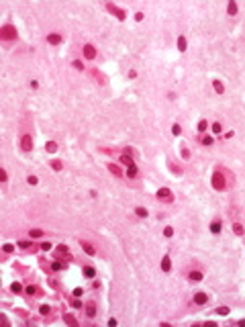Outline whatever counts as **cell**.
<instances>
[{"instance_id":"1","label":"cell","mask_w":245,"mask_h":327,"mask_svg":"<svg viewBox=\"0 0 245 327\" xmlns=\"http://www.w3.org/2000/svg\"><path fill=\"white\" fill-rule=\"evenodd\" d=\"M0 37H2V39H6V41L16 39V29H14L12 25H4V27L0 29Z\"/></svg>"},{"instance_id":"2","label":"cell","mask_w":245,"mask_h":327,"mask_svg":"<svg viewBox=\"0 0 245 327\" xmlns=\"http://www.w3.org/2000/svg\"><path fill=\"white\" fill-rule=\"evenodd\" d=\"M210 182H212V188H217V190H225V186H227V184H225V178H223V174H221V172H214Z\"/></svg>"},{"instance_id":"3","label":"cell","mask_w":245,"mask_h":327,"mask_svg":"<svg viewBox=\"0 0 245 327\" xmlns=\"http://www.w3.org/2000/svg\"><path fill=\"white\" fill-rule=\"evenodd\" d=\"M157 198L163 201V203H172V201H174L172 190H170V188H160V190H157Z\"/></svg>"},{"instance_id":"4","label":"cell","mask_w":245,"mask_h":327,"mask_svg":"<svg viewBox=\"0 0 245 327\" xmlns=\"http://www.w3.org/2000/svg\"><path fill=\"white\" fill-rule=\"evenodd\" d=\"M21 147H23V151H31V149H33V137H31V135H23Z\"/></svg>"},{"instance_id":"5","label":"cell","mask_w":245,"mask_h":327,"mask_svg":"<svg viewBox=\"0 0 245 327\" xmlns=\"http://www.w3.org/2000/svg\"><path fill=\"white\" fill-rule=\"evenodd\" d=\"M106 8H108L113 14H117V19H119V21H122V19H125V10H121L119 6H115V4H106Z\"/></svg>"},{"instance_id":"6","label":"cell","mask_w":245,"mask_h":327,"mask_svg":"<svg viewBox=\"0 0 245 327\" xmlns=\"http://www.w3.org/2000/svg\"><path fill=\"white\" fill-rule=\"evenodd\" d=\"M84 55H86V59H94L96 57V49H94V45H84Z\"/></svg>"},{"instance_id":"7","label":"cell","mask_w":245,"mask_h":327,"mask_svg":"<svg viewBox=\"0 0 245 327\" xmlns=\"http://www.w3.org/2000/svg\"><path fill=\"white\" fill-rule=\"evenodd\" d=\"M221 229H223V223H221L219 219H214V221L210 223V233H214V235H217V233H221Z\"/></svg>"},{"instance_id":"8","label":"cell","mask_w":245,"mask_h":327,"mask_svg":"<svg viewBox=\"0 0 245 327\" xmlns=\"http://www.w3.org/2000/svg\"><path fill=\"white\" fill-rule=\"evenodd\" d=\"M206 301H208V296H206L204 292H196V294H194V303H196V305H204Z\"/></svg>"},{"instance_id":"9","label":"cell","mask_w":245,"mask_h":327,"mask_svg":"<svg viewBox=\"0 0 245 327\" xmlns=\"http://www.w3.org/2000/svg\"><path fill=\"white\" fill-rule=\"evenodd\" d=\"M188 278H190L192 282H200V280H202V272L194 270V272H190V274H188Z\"/></svg>"},{"instance_id":"10","label":"cell","mask_w":245,"mask_h":327,"mask_svg":"<svg viewBox=\"0 0 245 327\" xmlns=\"http://www.w3.org/2000/svg\"><path fill=\"white\" fill-rule=\"evenodd\" d=\"M86 315H88V317H94V315H96V303H88V305H86Z\"/></svg>"},{"instance_id":"11","label":"cell","mask_w":245,"mask_h":327,"mask_svg":"<svg viewBox=\"0 0 245 327\" xmlns=\"http://www.w3.org/2000/svg\"><path fill=\"white\" fill-rule=\"evenodd\" d=\"M82 247H84V251H86L88 256H94V253H96V249L92 247V243H88V241H82Z\"/></svg>"},{"instance_id":"12","label":"cell","mask_w":245,"mask_h":327,"mask_svg":"<svg viewBox=\"0 0 245 327\" xmlns=\"http://www.w3.org/2000/svg\"><path fill=\"white\" fill-rule=\"evenodd\" d=\"M170 268H172L170 256H163V260H162V270H163V272H170Z\"/></svg>"},{"instance_id":"13","label":"cell","mask_w":245,"mask_h":327,"mask_svg":"<svg viewBox=\"0 0 245 327\" xmlns=\"http://www.w3.org/2000/svg\"><path fill=\"white\" fill-rule=\"evenodd\" d=\"M82 272H84V276H86V278H94V276H96V270H94L92 266H86Z\"/></svg>"},{"instance_id":"14","label":"cell","mask_w":245,"mask_h":327,"mask_svg":"<svg viewBox=\"0 0 245 327\" xmlns=\"http://www.w3.org/2000/svg\"><path fill=\"white\" fill-rule=\"evenodd\" d=\"M47 41H49L51 45H57V43H61V35H57V33H51V35L47 37Z\"/></svg>"},{"instance_id":"15","label":"cell","mask_w":245,"mask_h":327,"mask_svg":"<svg viewBox=\"0 0 245 327\" xmlns=\"http://www.w3.org/2000/svg\"><path fill=\"white\" fill-rule=\"evenodd\" d=\"M212 86H214L217 94H223V92H225V86L221 84V80H212Z\"/></svg>"},{"instance_id":"16","label":"cell","mask_w":245,"mask_h":327,"mask_svg":"<svg viewBox=\"0 0 245 327\" xmlns=\"http://www.w3.org/2000/svg\"><path fill=\"white\" fill-rule=\"evenodd\" d=\"M121 162L125 164V166H135V164H133V156H127V154L121 156Z\"/></svg>"},{"instance_id":"17","label":"cell","mask_w":245,"mask_h":327,"mask_svg":"<svg viewBox=\"0 0 245 327\" xmlns=\"http://www.w3.org/2000/svg\"><path fill=\"white\" fill-rule=\"evenodd\" d=\"M45 149H47L49 154H53V151H57V143H55V141H47V145H45Z\"/></svg>"},{"instance_id":"18","label":"cell","mask_w":245,"mask_h":327,"mask_svg":"<svg viewBox=\"0 0 245 327\" xmlns=\"http://www.w3.org/2000/svg\"><path fill=\"white\" fill-rule=\"evenodd\" d=\"M135 213H137V217H141V219H145L149 213H147V208H143V206H137L135 208Z\"/></svg>"},{"instance_id":"19","label":"cell","mask_w":245,"mask_h":327,"mask_svg":"<svg viewBox=\"0 0 245 327\" xmlns=\"http://www.w3.org/2000/svg\"><path fill=\"white\" fill-rule=\"evenodd\" d=\"M178 49L186 51V37H178Z\"/></svg>"},{"instance_id":"20","label":"cell","mask_w":245,"mask_h":327,"mask_svg":"<svg viewBox=\"0 0 245 327\" xmlns=\"http://www.w3.org/2000/svg\"><path fill=\"white\" fill-rule=\"evenodd\" d=\"M227 12H229V14H237V4H235V2H229Z\"/></svg>"},{"instance_id":"21","label":"cell","mask_w":245,"mask_h":327,"mask_svg":"<svg viewBox=\"0 0 245 327\" xmlns=\"http://www.w3.org/2000/svg\"><path fill=\"white\" fill-rule=\"evenodd\" d=\"M127 176H129V178H135V176H137V166H129Z\"/></svg>"},{"instance_id":"22","label":"cell","mask_w":245,"mask_h":327,"mask_svg":"<svg viewBox=\"0 0 245 327\" xmlns=\"http://www.w3.org/2000/svg\"><path fill=\"white\" fill-rule=\"evenodd\" d=\"M29 235H31L33 239H35V237H41V235H43V229H31Z\"/></svg>"},{"instance_id":"23","label":"cell","mask_w":245,"mask_h":327,"mask_svg":"<svg viewBox=\"0 0 245 327\" xmlns=\"http://www.w3.org/2000/svg\"><path fill=\"white\" fill-rule=\"evenodd\" d=\"M51 270H53V272H59V270H63V264H61V262H53V264H51Z\"/></svg>"},{"instance_id":"24","label":"cell","mask_w":245,"mask_h":327,"mask_svg":"<svg viewBox=\"0 0 245 327\" xmlns=\"http://www.w3.org/2000/svg\"><path fill=\"white\" fill-rule=\"evenodd\" d=\"M212 143H214V139L210 135H204L202 137V145H212Z\"/></svg>"},{"instance_id":"25","label":"cell","mask_w":245,"mask_h":327,"mask_svg":"<svg viewBox=\"0 0 245 327\" xmlns=\"http://www.w3.org/2000/svg\"><path fill=\"white\" fill-rule=\"evenodd\" d=\"M51 168H53L55 172H59V170H61L63 166H61V162H59V160H53V162H51Z\"/></svg>"},{"instance_id":"26","label":"cell","mask_w":245,"mask_h":327,"mask_svg":"<svg viewBox=\"0 0 245 327\" xmlns=\"http://www.w3.org/2000/svg\"><path fill=\"white\" fill-rule=\"evenodd\" d=\"M108 170H110L113 174H117V176H121V170H119V166H115V164H108Z\"/></svg>"},{"instance_id":"27","label":"cell","mask_w":245,"mask_h":327,"mask_svg":"<svg viewBox=\"0 0 245 327\" xmlns=\"http://www.w3.org/2000/svg\"><path fill=\"white\" fill-rule=\"evenodd\" d=\"M27 294H31V296H37V294H39V290H37L35 286H27Z\"/></svg>"},{"instance_id":"28","label":"cell","mask_w":245,"mask_h":327,"mask_svg":"<svg viewBox=\"0 0 245 327\" xmlns=\"http://www.w3.org/2000/svg\"><path fill=\"white\" fill-rule=\"evenodd\" d=\"M217 313H219V315H229V313H231V309H229V307H219V309H217Z\"/></svg>"},{"instance_id":"29","label":"cell","mask_w":245,"mask_h":327,"mask_svg":"<svg viewBox=\"0 0 245 327\" xmlns=\"http://www.w3.org/2000/svg\"><path fill=\"white\" fill-rule=\"evenodd\" d=\"M233 231H235L237 235H243V233H245V231H243V227H241L239 223H235V225H233Z\"/></svg>"},{"instance_id":"30","label":"cell","mask_w":245,"mask_h":327,"mask_svg":"<svg viewBox=\"0 0 245 327\" xmlns=\"http://www.w3.org/2000/svg\"><path fill=\"white\" fill-rule=\"evenodd\" d=\"M10 290H12V292H16V294H19V292H21V290H23V286L19 284V282H14V284H10Z\"/></svg>"},{"instance_id":"31","label":"cell","mask_w":245,"mask_h":327,"mask_svg":"<svg viewBox=\"0 0 245 327\" xmlns=\"http://www.w3.org/2000/svg\"><path fill=\"white\" fill-rule=\"evenodd\" d=\"M180 131H182V129H180V125L176 123V125L172 127V135H176V137H178V135H180Z\"/></svg>"},{"instance_id":"32","label":"cell","mask_w":245,"mask_h":327,"mask_svg":"<svg viewBox=\"0 0 245 327\" xmlns=\"http://www.w3.org/2000/svg\"><path fill=\"white\" fill-rule=\"evenodd\" d=\"M27 182H29L31 186H35V184H37L39 180H37V176H27Z\"/></svg>"},{"instance_id":"33","label":"cell","mask_w":245,"mask_h":327,"mask_svg":"<svg viewBox=\"0 0 245 327\" xmlns=\"http://www.w3.org/2000/svg\"><path fill=\"white\" fill-rule=\"evenodd\" d=\"M51 247H53V245L49 243V241H43V243H41V249H43V251H49Z\"/></svg>"},{"instance_id":"34","label":"cell","mask_w":245,"mask_h":327,"mask_svg":"<svg viewBox=\"0 0 245 327\" xmlns=\"http://www.w3.org/2000/svg\"><path fill=\"white\" fill-rule=\"evenodd\" d=\"M221 123H212V133H221Z\"/></svg>"},{"instance_id":"35","label":"cell","mask_w":245,"mask_h":327,"mask_svg":"<svg viewBox=\"0 0 245 327\" xmlns=\"http://www.w3.org/2000/svg\"><path fill=\"white\" fill-rule=\"evenodd\" d=\"M63 319H66V321H68V323H72V325H78V321H76V319H74V317H72V315H66V317H63Z\"/></svg>"},{"instance_id":"36","label":"cell","mask_w":245,"mask_h":327,"mask_svg":"<svg viewBox=\"0 0 245 327\" xmlns=\"http://www.w3.org/2000/svg\"><path fill=\"white\" fill-rule=\"evenodd\" d=\"M206 127H208V123H206V121H200V123H198V131H200V133H202V131H206Z\"/></svg>"},{"instance_id":"37","label":"cell","mask_w":245,"mask_h":327,"mask_svg":"<svg viewBox=\"0 0 245 327\" xmlns=\"http://www.w3.org/2000/svg\"><path fill=\"white\" fill-rule=\"evenodd\" d=\"M72 66H74L76 70H84V66H82V61H80V59H74V64H72Z\"/></svg>"},{"instance_id":"38","label":"cell","mask_w":245,"mask_h":327,"mask_svg":"<svg viewBox=\"0 0 245 327\" xmlns=\"http://www.w3.org/2000/svg\"><path fill=\"white\" fill-rule=\"evenodd\" d=\"M163 233H165V237H172V235H174V229H172V227H165Z\"/></svg>"},{"instance_id":"39","label":"cell","mask_w":245,"mask_h":327,"mask_svg":"<svg viewBox=\"0 0 245 327\" xmlns=\"http://www.w3.org/2000/svg\"><path fill=\"white\" fill-rule=\"evenodd\" d=\"M12 249H14V245L12 243H4V251H6V253H10Z\"/></svg>"},{"instance_id":"40","label":"cell","mask_w":245,"mask_h":327,"mask_svg":"<svg viewBox=\"0 0 245 327\" xmlns=\"http://www.w3.org/2000/svg\"><path fill=\"white\" fill-rule=\"evenodd\" d=\"M72 307H74V309H82V303L76 298V301H72Z\"/></svg>"},{"instance_id":"41","label":"cell","mask_w":245,"mask_h":327,"mask_svg":"<svg viewBox=\"0 0 245 327\" xmlns=\"http://www.w3.org/2000/svg\"><path fill=\"white\" fill-rule=\"evenodd\" d=\"M82 294H84L82 288H74V296H82Z\"/></svg>"},{"instance_id":"42","label":"cell","mask_w":245,"mask_h":327,"mask_svg":"<svg viewBox=\"0 0 245 327\" xmlns=\"http://www.w3.org/2000/svg\"><path fill=\"white\" fill-rule=\"evenodd\" d=\"M57 251H59V253H68V247H66V245H59Z\"/></svg>"},{"instance_id":"43","label":"cell","mask_w":245,"mask_h":327,"mask_svg":"<svg viewBox=\"0 0 245 327\" xmlns=\"http://www.w3.org/2000/svg\"><path fill=\"white\" fill-rule=\"evenodd\" d=\"M135 21H143V12H137V14H135Z\"/></svg>"},{"instance_id":"44","label":"cell","mask_w":245,"mask_h":327,"mask_svg":"<svg viewBox=\"0 0 245 327\" xmlns=\"http://www.w3.org/2000/svg\"><path fill=\"white\" fill-rule=\"evenodd\" d=\"M0 176H2V182H6V170L2 168V172H0Z\"/></svg>"},{"instance_id":"45","label":"cell","mask_w":245,"mask_h":327,"mask_svg":"<svg viewBox=\"0 0 245 327\" xmlns=\"http://www.w3.org/2000/svg\"><path fill=\"white\" fill-rule=\"evenodd\" d=\"M108 325H110V327H117V319H108Z\"/></svg>"},{"instance_id":"46","label":"cell","mask_w":245,"mask_h":327,"mask_svg":"<svg viewBox=\"0 0 245 327\" xmlns=\"http://www.w3.org/2000/svg\"><path fill=\"white\" fill-rule=\"evenodd\" d=\"M239 325H245V319H239Z\"/></svg>"}]
</instances>
